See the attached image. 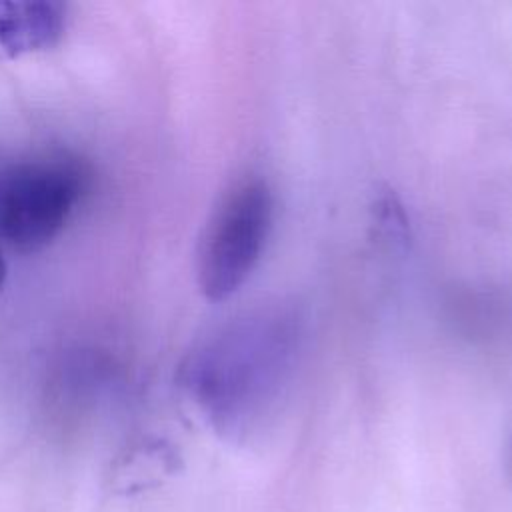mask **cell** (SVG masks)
Here are the masks:
<instances>
[{
  "mask_svg": "<svg viewBox=\"0 0 512 512\" xmlns=\"http://www.w3.org/2000/svg\"><path fill=\"white\" fill-rule=\"evenodd\" d=\"M300 342L302 318L292 304L256 306L190 356L186 386L214 422L242 426L278 400L294 374Z\"/></svg>",
  "mask_w": 512,
  "mask_h": 512,
  "instance_id": "cell-1",
  "label": "cell"
},
{
  "mask_svg": "<svg viewBox=\"0 0 512 512\" xmlns=\"http://www.w3.org/2000/svg\"><path fill=\"white\" fill-rule=\"evenodd\" d=\"M90 186L76 156L56 152L10 164L0 172V238L18 252L54 240Z\"/></svg>",
  "mask_w": 512,
  "mask_h": 512,
  "instance_id": "cell-2",
  "label": "cell"
},
{
  "mask_svg": "<svg viewBox=\"0 0 512 512\" xmlns=\"http://www.w3.org/2000/svg\"><path fill=\"white\" fill-rule=\"evenodd\" d=\"M272 216V190L260 174H244L224 190L198 246V286L206 298L224 300L246 282L266 246Z\"/></svg>",
  "mask_w": 512,
  "mask_h": 512,
  "instance_id": "cell-3",
  "label": "cell"
},
{
  "mask_svg": "<svg viewBox=\"0 0 512 512\" xmlns=\"http://www.w3.org/2000/svg\"><path fill=\"white\" fill-rule=\"evenodd\" d=\"M4 276H6V264H4L2 254H0V286H2V282H4Z\"/></svg>",
  "mask_w": 512,
  "mask_h": 512,
  "instance_id": "cell-4",
  "label": "cell"
}]
</instances>
